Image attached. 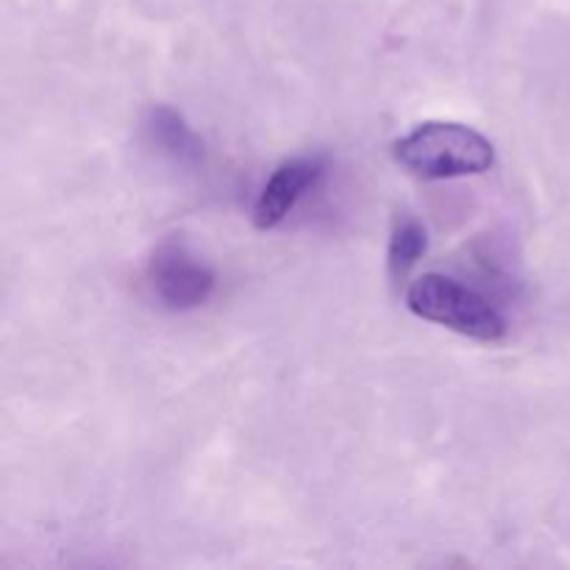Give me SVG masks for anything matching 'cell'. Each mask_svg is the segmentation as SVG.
I'll return each mask as SVG.
<instances>
[{
	"mask_svg": "<svg viewBox=\"0 0 570 570\" xmlns=\"http://www.w3.org/2000/svg\"><path fill=\"white\" fill-rule=\"evenodd\" d=\"M393 156L404 170L423 181L482 176L495 165V148L484 134L449 120L415 126L393 145Z\"/></svg>",
	"mask_w": 570,
	"mask_h": 570,
	"instance_id": "obj_1",
	"label": "cell"
},
{
	"mask_svg": "<svg viewBox=\"0 0 570 570\" xmlns=\"http://www.w3.org/2000/svg\"><path fill=\"white\" fill-rule=\"evenodd\" d=\"M406 306L412 315L479 343H499L507 337V317L482 293L443 273L415 278L406 289Z\"/></svg>",
	"mask_w": 570,
	"mask_h": 570,
	"instance_id": "obj_2",
	"label": "cell"
},
{
	"mask_svg": "<svg viewBox=\"0 0 570 570\" xmlns=\"http://www.w3.org/2000/svg\"><path fill=\"white\" fill-rule=\"evenodd\" d=\"M148 284L154 298L170 312L198 309L212 298L217 276L178 239H167L150 254Z\"/></svg>",
	"mask_w": 570,
	"mask_h": 570,
	"instance_id": "obj_3",
	"label": "cell"
},
{
	"mask_svg": "<svg viewBox=\"0 0 570 570\" xmlns=\"http://www.w3.org/2000/svg\"><path fill=\"white\" fill-rule=\"evenodd\" d=\"M323 173H326V159L323 156H295V159L282 161L271 173L259 198H256L254 226L259 232H271L278 223L287 220L289 212L321 181Z\"/></svg>",
	"mask_w": 570,
	"mask_h": 570,
	"instance_id": "obj_4",
	"label": "cell"
},
{
	"mask_svg": "<svg viewBox=\"0 0 570 570\" xmlns=\"http://www.w3.org/2000/svg\"><path fill=\"white\" fill-rule=\"evenodd\" d=\"M145 131L159 154H165L176 165L195 167L204 161V142L170 106H154L145 117Z\"/></svg>",
	"mask_w": 570,
	"mask_h": 570,
	"instance_id": "obj_5",
	"label": "cell"
},
{
	"mask_svg": "<svg viewBox=\"0 0 570 570\" xmlns=\"http://www.w3.org/2000/svg\"><path fill=\"white\" fill-rule=\"evenodd\" d=\"M426 228H423L415 217H401V220H395L387 245L390 276H393L395 282H401V278L417 265V259L426 254Z\"/></svg>",
	"mask_w": 570,
	"mask_h": 570,
	"instance_id": "obj_6",
	"label": "cell"
}]
</instances>
